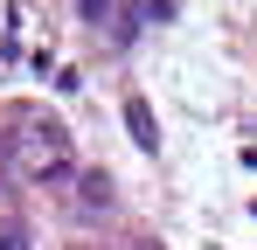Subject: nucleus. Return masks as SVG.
<instances>
[{
  "mask_svg": "<svg viewBox=\"0 0 257 250\" xmlns=\"http://www.w3.org/2000/svg\"><path fill=\"white\" fill-rule=\"evenodd\" d=\"M77 7H84V14H90V21H104V0H77Z\"/></svg>",
  "mask_w": 257,
  "mask_h": 250,
  "instance_id": "3",
  "label": "nucleus"
},
{
  "mask_svg": "<svg viewBox=\"0 0 257 250\" xmlns=\"http://www.w3.org/2000/svg\"><path fill=\"white\" fill-rule=\"evenodd\" d=\"M0 250H28V236H21L14 222H0Z\"/></svg>",
  "mask_w": 257,
  "mask_h": 250,
  "instance_id": "2",
  "label": "nucleus"
},
{
  "mask_svg": "<svg viewBox=\"0 0 257 250\" xmlns=\"http://www.w3.org/2000/svg\"><path fill=\"white\" fill-rule=\"evenodd\" d=\"M125 125H132V139H139L146 153L160 146V132H153V118H146V104H139V97H132V104H125Z\"/></svg>",
  "mask_w": 257,
  "mask_h": 250,
  "instance_id": "1",
  "label": "nucleus"
}]
</instances>
